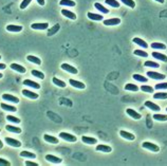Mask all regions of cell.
Returning <instances> with one entry per match:
<instances>
[{
  "mask_svg": "<svg viewBox=\"0 0 167 166\" xmlns=\"http://www.w3.org/2000/svg\"><path fill=\"white\" fill-rule=\"evenodd\" d=\"M0 165L10 166V165H11V163H10L9 161H6V160H4V159H2V158H0Z\"/></svg>",
  "mask_w": 167,
  "mask_h": 166,
  "instance_id": "7dc6e473",
  "label": "cell"
},
{
  "mask_svg": "<svg viewBox=\"0 0 167 166\" xmlns=\"http://www.w3.org/2000/svg\"><path fill=\"white\" fill-rule=\"evenodd\" d=\"M133 54L136 56H141V57H148V53L143 51V50H134L133 51Z\"/></svg>",
  "mask_w": 167,
  "mask_h": 166,
  "instance_id": "f35d334b",
  "label": "cell"
},
{
  "mask_svg": "<svg viewBox=\"0 0 167 166\" xmlns=\"http://www.w3.org/2000/svg\"><path fill=\"white\" fill-rule=\"evenodd\" d=\"M6 120L9 121V122H12V123H15V124H19L20 123V119L16 117H13V115H8L6 117Z\"/></svg>",
  "mask_w": 167,
  "mask_h": 166,
  "instance_id": "7bdbcfd3",
  "label": "cell"
},
{
  "mask_svg": "<svg viewBox=\"0 0 167 166\" xmlns=\"http://www.w3.org/2000/svg\"><path fill=\"white\" fill-rule=\"evenodd\" d=\"M105 3L112 8H120V2L118 0H105Z\"/></svg>",
  "mask_w": 167,
  "mask_h": 166,
  "instance_id": "74e56055",
  "label": "cell"
},
{
  "mask_svg": "<svg viewBox=\"0 0 167 166\" xmlns=\"http://www.w3.org/2000/svg\"><path fill=\"white\" fill-rule=\"evenodd\" d=\"M124 88L127 91H133V92H136L139 90V87L134 85V84H127V85H125Z\"/></svg>",
  "mask_w": 167,
  "mask_h": 166,
  "instance_id": "4dcf8cb0",
  "label": "cell"
},
{
  "mask_svg": "<svg viewBox=\"0 0 167 166\" xmlns=\"http://www.w3.org/2000/svg\"><path fill=\"white\" fill-rule=\"evenodd\" d=\"M140 89L145 93H153L155 92V88H152V87L149 86V85H142Z\"/></svg>",
  "mask_w": 167,
  "mask_h": 166,
  "instance_id": "f1b7e54d",
  "label": "cell"
},
{
  "mask_svg": "<svg viewBox=\"0 0 167 166\" xmlns=\"http://www.w3.org/2000/svg\"><path fill=\"white\" fill-rule=\"evenodd\" d=\"M69 84L71 85L72 87H74V88H77V89H85L86 88V85L79 80H69Z\"/></svg>",
  "mask_w": 167,
  "mask_h": 166,
  "instance_id": "ba28073f",
  "label": "cell"
},
{
  "mask_svg": "<svg viewBox=\"0 0 167 166\" xmlns=\"http://www.w3.org/2000/svg\"><path fill=\"white\" fill-rule=\"evenodd\" d=\"M5 143L10 146H12V147H15V148H18L21 146V142L18 141V140H15V139H12V138H5Z\"/></svg>",
  "mask_w": 167,
  "mask_h": 166,
  "instance_id": "277c9868",
  "label": "cell"
},
{
  "mask_svg": "<svg viewBox=\"0 0 167 166\" xmlns=\"http://www.w3.org/2000/svg\"><path fill=\"white\" fill-rule=\"evenodd\" d=\"M87 16H88V18L89 19H91V20H95V21H102V20H104V17H103L102 15L95 14V13L89 12L87 14Z\"/></svg>",
  "mask_w": 167,
  "mask_h": 166,
  "instance_id": "ffe728a7",
  "label": "cell"
},
{
  "mask_svg": "<svg viewBox=\"0 0 167 166\" xmlns=\"http://www.w3.org/2000/svg\"><path fill=\"white\" fill-rule=\"evenodd\" d=\"M62 70L67 71V72H69V73H71V74H77V72H78L76 68H74L71 65H69V64H62Z\"/></svg>",
  "mask_w": 167,
  "mask_h": 166,
  "instance_id": "52a82bcc",
  "label": "cell"
},
{
  "mask_svg": "<svg viewBox=\"0 0 167 166\" xmlns=\"http://www.w3.org/2000/svg\"><path fill=\"white\" fill-rule=\"evenodd\" d=\"M62 14L65 16V17H67V18L71 19V20H75V19H76V15H75V13L71 12V11H69V10L62 9Z\"/></svg>",
  "mask_w": 167,
  "mask_h": 166,
  "instance_id": "ac0fdd59",
  "label": "cell"
},
{
  "mask_svg": "<svg viewBox=\"0 0 167 166\" xmlns=\"http://www.w3.org/2000/svg\"><path fill=\"white\" fill-rule=\"evenodd\" d=\"M144 66L148 68H160V65H159L158 62H151V60H146V62H144Z\"/></svg>",
  "mask_w": 167,
  "mask_h": 166,
  "instance_id": "ab89813d",
  "label": "cell"
},
{
  "mask_svg": "<svg viewBox=\"0 0 167 166\" xmlns=\"http://www.w3.org/2000/svg\"><path fill=\"white\" fill-rule=\"evenodd\" d=\"M21 93H22V95H23V96H27V97H29V99H38V94H37V93L32 92V91H30V90L23 89V90H22Z\"/></svg>",
  "mask_w": 167,
  "mask_h": 166,
  "instance_id": "e0dca14e",
  "label": "cell"
},
{
  "mask_svg": "<svg viewBox=\"0 0 167 166\" xmlns=\"http://www.w3.org/2000/svg\"><path fill=\"white\" fill-rule=\"evenodd\" d=\"M31 1H32V0H22V2L20 3V9L25 10V8H27L30 3H31Z\"/></svg>",
  "mask_w": 167,
  "mask_h": 166,
  "instance_id": "bcb514c9",
  "label": "cell"
},
{
  "mask_svg": "<svg viewBox=\"0 0 167 166\" xmlns=\"http://www.w3.org/2000/svg\"><path fill=\"white\" fill-rule=\"evenodd\" d=\"M0 131H1V130H0Z\"/></svg>",
  "mask_w": 167,
  "mask_h": 166,
  "instance_id": "6f0895ef",
  "label": "cell"
},
{
  "mask_svg": "<svg viewBox=\"0 0 167 166\" xmlns=\"http://www.w3.org/2000/svg\"><path fill=\"white\" fill-rule=\"evenodd\" d=\"M36 1H37V3L38 4H40V5H44V0H36Z\"/></svg>",
  "mask_w": 167,
  "mask_h": 166,
  "instance_id": "681fc988",
  "label": "cell"
},
{
  "mask_svg": "<svg viewBox=\"0 0 167 166\" xmlns=\"http://www.w3.org/2000/svg\"><path fill=\"white\" fill-rule=\"evenodd\" d=\"M23 85L31 87V88H34V89H40V85L38 83H36V82H33V80H23Z\"/></svg>",
  "mask_w": 167,
  "mask_h": 166,
  "instance_id": "44dd1931",
  "label": "cell"
},
{
  "mask_svg": "<svg viewBox=\"0 0 167 166\" xmlns=\"http://www.w3.org/2000/svg\"><path fill=\"white\" fill-rule=\"evenodd\" d=\"M19 154H20V157L28 158V159H35V158H36V154H35L34 152H30V151H25V150L21 151Z\"/></svg>",
  "mask_w": 167,
  "mask_h": 166,
  "instance_id": "4316f807",
  "label": "cell"
},
{
  "mask_svg": "<svg viewBox=\"0 0 167 166\" xmlns=\"http://www.w3.org/2000/svg\"><path fill=\"white\" fill-rule=\"evenodd\" d=\"M10 68L14 71H17L19 73H25L27 72V69L25 67H22L21 65H18V64H11Z\"/></svg>",
  "mask_w": 167,
  "mask_h": 166,
  "instance_id": "d6986e66",
  "label": "cell"
},
{
  "mask_svg": "<svg viewBox=\"0 0 167 166\" xmlns=\"http://www.w3.org/2000/svg\"><path fill=\"white\" fill-rule=\"evenodd\" d=\"M43 140L50 144H58V139L53 137V135H50V134H44L43 135Z\"/></svg>",
  "mask_w": 167,
  "mask_h": 166,
  "instance_id": "7402d4cb",
  "label": "cell"
},
{
  "mask_svg": "<svg viewBox=\"0 0 167 166\" xmlns=\"http://www.w3.org/2000/svg\"><path fill=\"white\" fill-rule=\"evenodd\" d=\"M2 77H3V74H1V73H0V80H1Z\"/></svg>",
  "mask_w": 167,
  "mask_h": 166,
  "instance_id": "db71d44e",
  "label": "cell"
},
{
  "mask_svg": "<svg viewBox=\"0 0 167 166\" xmlns=\"http://www.w3.org/2000/svg\"><path fill=\"white\" fill-rule=\"evenodd\" d=\"M59 138L65 140V141H68V142H76L77 141V138L75 135L71 134V133H68V132H60L59 133Z\"/></svg>",
  "mask_w": 167,
  "mask_h": 166,
  "instance_id": "3957f363",
  "label": "cell"
},
{
  "mask_svg": "<svg viewBox=\"0 0 167 166\" xmlns=\"http://www.w3.org/2000/svg\"><path fill=\"white\" fill-rule=\"evenodd\" d=\"M6 68V66L4 64H0V70H4Z\"/></svg>",
  "mask_w": 167,
  "mask_h": 166,
  "instance_id": "f907efd6",
  "label": "cell"
},
{
  "mask_svg": "<svg viewBox=\"0 0 167 166\" xmlns=\"http://www.w3.org/2000/svg\"><path fill=\"white\" fill-rule=\"evenodd\" d=\"M52 82H53V84H54V85L60 87V88H65V87H66V83H65V82H64V80H59V78H57V77H54V78L52 80Z\"/></svg>",
  "mask_w": 167,
  "mask_h": 166,
  "instance_id": "1f68e13d",
  "label": "cell"
},
{
  "mask_svg": "<svg viewBox=\"0 0 167 166\" xmlns=\"http://www.w3.org/2000/svg\"><path fill=\"white\" fill-rule=\"evenodd\" d=\"M153 99H166L167 93L166 92H157L153 94Z\"/></svg>",
  "mask_w": 167,
  "mask_h": 166,
  "instance_id": "d590c367",
  "label": "cell"
},
{
  "mask_svg": "<svg viewBox=\"0 0 167 166\" xmlns=\"http://www.w3.org/2000/svg\"><path fill=\"white\" fill-rule=\"evenodd\" d=\"M132 77L133 80H138V82H141V83H147V82H148V78L141 75V74H133Z\"/></svg>",
  "mask_w": 167,
  "mask_h": 166,
  "instance_id": "f546056e",
  "label": "cell"
},
{
  "mask_svg": "<svg viewBox=\"0 0 167 166\" xmlns=\"http://www.w3.org/2000/svg\"><path fill=\"white\" fill-rule=\"evenodd\" d=\"M120 135H121L123 139H126V140H129V141H133V140L136 139V135L130 132H127L125 130H121V131H120Z\"/></svg>",
  "mask_w": 167,
  "mask_h": 166,
  "instance_id": "603a6c76",
  "label": "cell"
},
{
  "mask_svg": "<svg viewBox=\"0 0 167 166\" xmlns=\"http://www.w3.org/2000/svg\"><path fill=\"white\" fill-rule=\"evenodd\" d=\"M2 99L6 102H11V103H14V104H18L19 103V99L17 96H14L12 94H8V93H4L2 94Z\"/></svg>",
  "mask_w": 167,
  "mask_h": 166,
  "instance_id": "8992f818",
  "label": "cell"
},
{
  "mask_svg": "<svg viewBox=\"0 0 167 166\" xmlns=\"http://www.w3.org/2000/svg\"><path fill=\"white\" fill-rule=\"evenodd\" d=\"M153 119L155 121H160V122H166L167 115L166 114H153Z\"/></svg>",
  "mask_w": 167,
  "mask_h": 166,
  "instance_id": "8d00e7d4",
  "label": "cell"
},
{
  "mask_svg": "<svg viewBox=\"0 0 167 166\" xmlns=\"http://www.w3.org/2000/svg\"><path fill=\"white\" fill-rule=\"evenodd\" d=\"M126 112L129 117H131L132 119H134V120H140V119H142V115H141L139 112H136V110L131 109V108H128L126 110Z\"/></svg>",
  "mask_w": 167,
  "mask_h": 166,
  "instance_id": "7c38bea8",
  "label": "cell"
},
{
  "mask_svg": "<svg viewBox=\"0 0 167 166\" xmlns=\"http://www.w3.org/2000/svg\"><path fill=\"white\" fill-rule=\"evenodd\" d=\"M94 6H95L96 10H99V12H102L103 14H108V13H109V9H106L105 6L102 5L101 3L95 2V3H94Z\"/></svg>",
  "mask_w": 167,
  "mask_h": 166,
  "instance_id": "83f0119b",
  "label": "cell"
},
{
  "mask_svg": "<svg viewBox=\"0 0 167 166\" xmlns=\"http://www.w3.org/2000/svg\"><path fill=\"white\" fill-rule=\"evenodd\" d=\"M31 28L33 30H47L49 28V23L48 22H42V23H32Z\"/></svg>",
  "mask_w": 167,
  "mask_h": 166,
  "instance_id": "8fae6325",
  "label": "cell"
},
{
  "mask_svg": "<svg viewBox=\"0 0 167 166\" xmlns=\"http://www.w3.org/2000/svg\"><path fill=\"white\" fill-rule=\"evenodd\" d=\"M144 105H145V107H147L148 109H150V110H152V111H160L161 110V107H160L159 105L155 104V103H152V102H150V101H146Z\"/></svg>",
  "mask_w": 167,
  "mask_h": 166,
  "instance_id": "30bf717a",
  "label": "cell"
},
{
  "mask_svg": "<svg viewBox=\"0 0 167 166\" xmlns=\"http://www.w3.org/2000/svg\"><path fill=\"white\" fill-rule=\"evenodd\" d=\"M81 141H83L85 144H88V145L97 144V140H96L95 138H92V137H87V135H83V137H81Z\"/></svg>",
  "mask_w": 167,
  "mask_h": 166,
  "instance_id": "9c48e42d",
  "label": "cell"
},
{
  "mask_svg": "<svg viewBox=\"0 0 167 166\" xmlns=\"http://www.w3.org/2000/svg\"><path fill=\"white\" fill-rule=\"evenodd\" d=\"M121 1L124 3L125 5L129 6L131 9H134V6H136V2L133 0H121Z\"/></svg>",
  "mask_w": 167,
  "mask_h": 166,
  "instance_id": "b9f144b4",
  "label": "cell"
},
{
  "mask_svg": "<svg viewBox=\"0 0 167 166\" xmlns=\"http://www.w3.org/2000/svg\"><path fill=\"white\" fill-rule=\"evenodd\" d=\"M104 25H107V27H110V25H118L121 23V19L115 17V18H110V19H105L103 20Z\"/></svg>",
  "mask_w": 167,
  "mask_h": 166,
  "instance_id": "5b68a950",
  "label": "cell"
},
{
  "mask_svg": "<svg viewBox=\"0 0 167 166\" xmlns=\"http://www.w3.org/2000/svg\"><path fill=\"white\" fill-rule=\"evenodd\" d=\"M32 75L35 77H37V78H40V80H43L44 78V74L42 73V72H40V71L38 70H32Z\"/></svg>",
  "mask_w": 167,
  "mask_h": 166,
  "instance_id": "60d3db41",
  "label": "cell"
},
{
  "mask_svg": "<svg viewBox=\"0 0 167 166\" xmlns=\"http://www.w3.org/2000/svg\"><path fill=\"white\" fill-rule=\"evenodd\" d=\"M96 150L97 151H102V152H111L112 148L109 146V145L106 144H99L96 146Z\"/></svg>",
  "mask_w": 167,
  "mask_h": 166,
  "instance_id": "2e32d148",
  "label": "cell"
},
{
  "mask_svg": "<svg viewBox=\"0 0 167 166\" xmlns=\"http://www.w3.org/2000/svg\"><path fill=\"white\" fill-rule=\"evenodd\" d=\"M46 160L51 162V163H54V164H60L62 163V159L58 157H55V156H53V154H47L46 156Z\"/></svg>",
  "mask_w": 167,
  "mask_h": 166,
  "instance_id": "4fadbf2b",
  "label": "cell"
},
{
  "mask_svg": "<svg viewBox=\"0 0 167 166\" xmlns=\"http://www.w3.org/2000/svg\"><path fill=\"white\" fill-rule=\"evenodd\" d=\"M59 4L62 6H75V2L73 0H60Z\"/></svg>",
  "mask_w": 167,
  "mask_h": 166,
  "instance_id": "e575fe53",
  "label": "cell"
},
{
  "mask_svg": "<svg viewBox=\"0 0 167 166\" xmlns=\"http://www.w3.org/2000/svg\"><path fill=\"white\" fill-rule=\"evenodd\" d=\"M0 59H1V56H0Z\"/></svg>",
  "mask_w": 167,
  "mask_h": 166,
  "instance_id": "11a10c76",
  "label": "cell"
},
{
  "mask_svg": "<svg viewBox=\"0 0 167 166\" xmlns=\"http://www.w3.org/2000/svg\"><path fill=\"white\" fill-rule=\"evenodd\" d=\"M59 29H60V25H54V28L51 29V30H49V32H48V36H52V35H54V34L56 33V31H58Z\"/></svg>",
  "mask_w": 167,
  "mask_h": 166,
  "instance_id": "f6af8a7d",
  "label": "cell"
},
{
  "mask_svg": "<svg viewBox=\"0 0 167 166\" xmlns=\"http://www.w3.org/2000/svg\"><path fill=\"white\" fill-rule=\"evenodd\" d=\"M27 59H28L30 62H33V64H36V65H40L41 64V59H39L38 57H36V56L29 55L28 57H27Z\"/></svg>",
  "mask_w": 167,
  "mask_h": 166,
  "instance_id": "d6a6232c",
  "label": "cell"
},
{
  "mask_svg": "<svg viewBox=\"0 0 167 166\" xmlns=\"http://www.w3.org/2000/svg\"><path fill=\"white\" fill-rule=\"evenodd\" d=\"M151 55L153 58L159 59V60H161V62H167V56L165 55V54H162V53L155 51V52H152Z\"/></svg>",
  "mask_w": 167,
  "mask_h": 166,
  "instance_id": "9a60e30c",
  "label": "cell"
},
{
  "mask_svg": "<svg viewBox=\"0 0 167 166\" xmlns=\"http://www.w3.org/2000/svg\"><path fill=\"white\" fill-rule=\"evenodd\" d=\"M142 147L145 148V149H148L151 152H158V151H160V147H159L158 145L153 144L151 142H143Z\"/></svg>",
  "mask_w": 167,
  "mask_h": 166,
  "instance_id": "6da1fadb",
  "label": "cell"
},
{
  "mask_svg": "<svg viewBox=\"0 0 167 166\" xmlns=\"http://www.w3.org/2000/svg\"><path fill=\"white\" fill-rule=\"evenodd\" d=\"M155 1H157V2H160V3H164L165 0H155Z\"/></svg>",
  "mask_w": 167,
  "mask_h": 166,
  "instance_id": "816d5d0a",
  "label": "cell"
},
{
  "mask_svg": "<svg viewBox=\"0 0 167 166\" xmlns=\"http://www.w3.org/2000/svg\"><path fill=\"white\" fill-rule=\"evenodd\" d=\"M25 164L27 166H38L37 163H35V162H32V161H25Z\"/></svg>",
  "mask_w": 167,
  "mask_h": 166,
  "instance_id": "c3c4849f",
  "label": "cell"
},
{
  "mask_svg": "<svg viewBox=\"0 0 167 166\" xmlns=\"http://www.w3.org/2000/svg\"><path fill=\"white\" fill-rule=\"evenodd\" d=\"M6 31H9V32H21L22 31V27H21V25H6Z\"/></svg>",
  "mask_w": 167,
  "mask_h": 166,
  "instance_id": "d4e9b609",
  "label": "cell"
},
{
  "mask_svg": "<svg viewBox=\"0 0 167 166\" xmlns=\"http://www.w3.org/2000/svg\"><path fill=\"white\" fill-rule=\"evenodd\" d=\"M147 76H149L151 80H165V75L162 73H159V72H155V71H148L147 72Z\"/></svg>",
  "mask_w": 167,
  "mask_h": 166,
  "instance_id": "7a4b0ae2",
  "label": "cell"
},
{
  "mask_svg": "<svg viewBox=\"0 0 167 166\" xmlns=\"http://www.w3.org/2000/svg\"><path fill=\"white\" fill-rule=\"evenodd\" d=\"M5 129L10 132H13V133H21V129L19 127H15L13 125H6L5 126Z\"/></svg>",
  "mask_w": 167,
  "mask_h": 166,
  "instance_id": "484cf974",
  "label": "cell"
},
{
  "mask_svg": "<svg viewBox=\"0 0 167 166\" xmlns=\"http://www.w3.org/2000/svg\"><path fill=\"white\" fill-rule=\"evenodd\" d=\"M0 107L2 108L3 110L5 111H10V112H16L17 111V108L15 106H12V105H8L5 103H2V104L0 105Z\"/></svg>",
  "mask_w": 167,
  "mask_h": 166,
  "instance_id": "cb8c5ba5",
  "label": "cell"
},
{
  "mask_svg": "<svg viewBox=\"0 0 167 166\" xmlns=\"http://www.w3.org/2000/svg\"><path fill=\"white\" fill-rule=\"evenodd\" d=\"M151 48L155 50H166V46L161 43H151Z\"/></svg>",
  "mask_w": 167,
  "mask_h": 166,
  "instance_id": "836d02e7",
  "label": "cell"
},
{
  "mask_svg": "<svg viewBox=\"0 0 167 166\" xmlns=\"http://www.w3.org/2000/svg\"><path fill=\"white\" fill-rule=\"evenodd\" d=\"M1 148H3V143L1 142V140H0V149H1Z\"/></svg>",
  "mask_w": 167,
  "mask_h": 166,
  "instance_id": "f5cc1de1",
  "label": "cell"
},
{
  "mask_svg": "<svg viewBox=\"0 0 167 166\" xmlns=\"http://www.w3.org/2000/svg\"><path fill=\"white\" fill-rule=\"evenodd\" d=\"M155 90H165L167 89V83H159L155 86Z\"/></svg>",
  "mask_w": 167,
  "mask_h": 166,
  "instance_id": "ee69618b",
  "label": "cell"
},
{
  "mask_svg": "<svg viewBox=\"0 0 167 166\" xmlns=\"http://www.w3.org/2000/svg\"><path fill=\"white\" fill-rule=\"evenodd\" d=\"M132 43H136L138 46H140V47H142L143 49H147L148 48V43H146L145 40H143V39H141V38H139V37H134L132 39Z\"/></svg>",
  "mask_w": 167,
  "mask_h": 166,
  "instance_id": "5bb4252c",
  "label": "cell"
},
{
  "mask_svg": "<svg viewBox=\"0 0 167 166\" xmlns=\"http://www.w3.org/2000/svg\"><path fill=\"white\" fill-rule=\"evenodd\" d=\"M166 111H167V107H166Z\"/></svg>",
  "mask_w": 167,
  "mask_h": 166,
  "instance_id": "9f6ffc18",
  "label": "cell"
}]
</instances>
